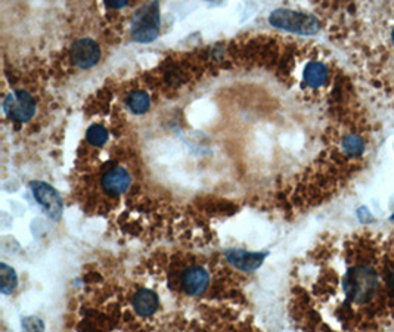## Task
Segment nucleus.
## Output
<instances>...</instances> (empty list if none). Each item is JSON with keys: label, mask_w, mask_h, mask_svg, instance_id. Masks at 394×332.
Returning a JSON list of instances; mask_svg holds the SVG:
<instances>
[{"label": "nucleus", "mask_w": 394, "mask_h": 332, "mask_svg": "<svg viewBox=\"0 0 394 332\" xmlns=\"http://www.w3.org/2000/svg\"><path fill=\"white\" fill-rule=\"evenodd\" d=\"M381 280L378 273L368 264L354 266L347 271L342 287L350 301L365 304L371 301L379 291Z\"/></svg>", "instance_id": "1"}, {"label": "nucleus", "mask_w": 394, "mask_h": 332, "mask_svg": "<svg viewBox=\"0 0 394 332\" xmlns=\"http://www.w3.org/2000/svg\"><path fill=\"white\" fill-rule=\"evenodd\" d=\"M160 3L148 2L139 8L132 20L130 34L137 43L154 42L160 34Z\"/></svg>", "instance_id": "2"}, {"label": "nucleus", "mask_w": 394, "mask_h": 332, "mask_svg": "<svg viewBox=\"0 0 394 332\" xmlns=\"http://www.w3.org/2000/svg\"><path fill=\"white\" fill-rule=\"evenodd\" d=\"M269 22L276 29L303 36H313L321 30V21L315 15L291 9H275L269 15Z\"/></svg>", "instance_id": "3"}, {"label": "nucleus", "mask_w": 394, "mask_h": 332, "mask_svg": "<svg viewBox=\"0 0 394 332\" xmlns=\"http://www.w3.org/2000/svg\"><path fill=\"white\" fill-rule=\"evenodd\" d=\"M30 189L36 201L39 202V206L47 214L49 219L58 222L62 217V211H63L62 198L58 194V190L52 185L42 181L30 182Z\"/></svg>", "instance_id": "4"}, {"label": "nucleus", "mask_w": 394, "mask_h": 332, "mask_svg": "<svg viewBox=\"0 0 394 332\" xmlns=\"http://www.w3.org/2000/svg\"><path fill=\"white\" fill-rule=\"evenodd\" d=\"M3 111L10 120L25 123L34 117L36 102L29 92L14 91L5 98Z\"/></svg>", "instance_id": "5"}, {"label": "nucleus", "mask_w": 394, "mask_h": 332, "mask_svg": "<svg viewBox=\"0 0 394 332\" xmlns=\"http://www.w3.org/2000/svg\"><path fill=\"white\" fill-rule=\"evenodd\" d=\"M70 59L80 70H89L95 67L100 59L99 45L92 39H79L74 42L70 50Z\"/></svg>", "instance_id": "6"}, {"label": "nucleus", "mask_w": 394, "mask_h": 332, "mask_svg": "<svg viewBox=\"0 0 394 332\" xmlns=\"http://www.w3.org/2000/svg\"><path fill=\"white\" fill-rule=\"evenodd\" d=\"M268 255H269L268 251L251 252V251L241 250V248H229L225 251L226 260L234 267H236V269L243 271V272L257 271Z\"/></svg>", "instance_id": "7"}, {"label": "nucleus", "mask_w": 394, "mask_h": 332, "mask_svg": "<svg viewBox=\"0 0 394 332\" xmlns=\"http://www.w3.org/2000/svg\"><path fill=\"white\" fill-rule=\"evenodd\" d=\"M210 284L209 272L201 266H190L182 273V288L190 297L201 296Z\"/></svg>", "instance_id": "8"}, {"label": "nucleus", "mask_w": 394, "mask_h": 332, "mask_svg": "<svg viewBox=\"0 0 394 332\" xmlns=\"http://www.w3.org/2000/svg\"><path fill=\"white\" fill-rule=\"evenodd\" d=\"M130 183H132V177L129 172L123 167H114L108 170L103 176V181H100L103 189L111 197H117V195L124 194L126 190L129 189Z\"/></svg>", "instance_id": "9"}, {"label": "nucleus", "mask_w": 394, "mask_h": 332, "mask_svg": "<svg viewBox=\"0 0 394 332\" xmlns=\"http://www.w3.org/2000/svg\"><path fill=\"white\" fill-rule=\"evenodd\" d=\"M158 296L151 289H141L135 294L133 297V309L135 312L142 316V317H148L151 315H154L158 309Z\"/></svg>", "instance_id": "10"}, {"label": "nucleus", "mask_w": 394, "mask_h": 332, "mask_svg": "<svg viewBox=\"0 0 394 332\" xmlns=\"http://www.w3.org/2000/svg\"><path fill=\"white\" fill-rule=\"evenodd\" d=\"M304 83L310 87L324 86L328 80V68L319 61L309 62L303 73Z\"/></svg>", "instance_id": "11"}, {"label": "nucleus", "mask_w": 394, "mask_h": 332, "mask_svg": "<svg viewBox=\"0 0 394 332\" xmlns=\"http://www.w3.org/2000/svg\"><path fill=\"white\" fill-rule=\"evenodd\" d=\"M0 284H2L0 285V291H2V294H5V296H9V294L14 292L18 285V278L15 271L6 263L0 264Z\"/></svg>", "instance_id": "12"}, {"label": "nucleus", "mask_w": 394, "mask_h": 332, "mask_svg": "<svg viewBox=\"0 0 394 332\" xmlns=\"http://www.w3.org/2000/svg\"><path fill=\"white\" fill-rule=\"evenodd\" d=\"M126 104L135 114H145L151 107V99L145 92H132L126 99Z\"/></svg>", "instance_id": "13"}, {"label": "nucleus", "mask_w": 394, "mask_h": 332, "mask_svg": "<svg viewBox=\"0 0 394 332\" xmlns=\"http://www.w3.org/2000/svg\"><path fill=\"white\" fill-rule=\"evenodd\" d=\"M108 130L105 129L104 126L100 124H92L89 127L87 132H86V139L87 142L93 145V146H103L107 144L108 140Z\"/></svg>", "instance_id": "14"}, {"label": "nucleus", "mask_w": 394, "mask_h": 332, "mask_svg": "<svg viewBox=\"0 0 394 332\" xmlns=\"http://www.w3.org/2000/svg\"><path fill=\"white\" fill-rule=\"evenodd\" d=\"M342 149H344L346 154L356 157V156H361L363 154L365 151V144L361 136L358 135H349L342 140Z\"/></svg>", "instance_id": "15"}, {"label": "nucleus", "mask_w": 394, "mask_h": 332, "mask_svg": "<svg viewBox=\"0 0 394 332\" xmlns=\"http://www.w3.org/2000/svg\"><path fill=\"white\" fill-rule=\"evenodd\" d=\"M22 332H45V324L40 317L27 316L22 319Z\"/></svg>", "instance_id": "16"}, {"label": "nucleus", "mask_w": 394, "mask_h": 332, "mask_svg": "<svg viewBox=\"0 0 394 332\" xmlns=\"http://www.w3.org/2000/svg\"><path fill=\"white\" fill-rule=\"evenodd\" d=\"M387 285H388V288L391 291V296H394V263L391 264L390 271L387 273Z\"/></svg>", "instance_id": "17"}, {"label": "nucleus", "mask_w": 394, "mask_h": 332, "mask_svg": "<svg viewBox=\"0 0 394 332\" xmlns=\"http://www.w3.org/2000/svg\"><path fill=\"white\" fill-rule=\"evenodd\" d=\"M105 5L108 8H112V9H120V8H124L127 5V2H117V0H108V2H105Z\"/></svg>", "instance_id": "18"}, {"label": "nucleus", "mask_w": 394, "mask_h": 332, "mask_svg": "<svg viewBox=\"0 0 394 332\" xmlns=\"http://www.w3.org/2000/svg\"><path fill=\"white\" fill-rule=\"evenodd\" d=\"M391 36H393V43H394V30H393V34H391Z\"/></svg>", "instance_id": "19"}, {"label": "nucleus", "mask_w": 394, "mask_h": 332, "mask_svg": "<svg viewBox=\"0 0 394 332\" xmlns=\"http://www.w3.org/2000/svg\"><path fill=\"white\" fill-rule=\"evenodd\" d=\"M391 220H394V213H393V216H391Z\"/></svg>", "instance_id": "20"}]
</instances>
